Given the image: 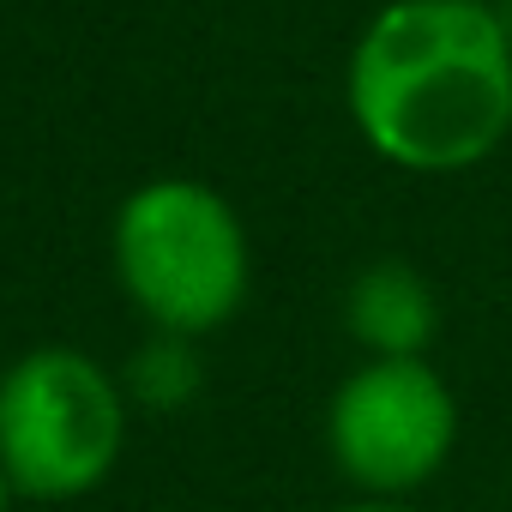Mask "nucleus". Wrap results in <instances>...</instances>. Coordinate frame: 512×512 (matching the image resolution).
Wrapping results in <instances>:
<instances>
[{"mask_svg": "<svg viewBox=\"0 0 512 512\" xmlns=\"http://www.w3.org/2000/svg\"><path fill=\"white\" fill-rule=\"evenodd\" d=\"M19 500V488H13V476H7V464H0V512H7Z\"/></svg>", "mask_w": 512, "mask_h": 512, "instance_id": "obj_9", "label": "nucleus"}, {"mask_svg": "<svg viewBox=\"0 0 512 512\" xmlns=\"http://www.w3.org/2000/svg\"><path fill=\"white\" fill-rule=\"evenodd\" d=\"M115 278L157 332L205 338L247 302V229L217 187L157 175L115 211Z\"/></svg>", "mask_w": 512, "mask_h": 512, "instance_id": "obj_2", "label": "nucleus"}, {"mask_svg": "<svg viewBox=\"0 0 512 512\" xmlns=\"http://www.w3.org/2000/svg\"><path fill=\"white\" fill-rule=\"evenodd\" d=\"M362 145L404 175H464L512 139V43L488 0H386L344 67Z\"/></svg>", "mask_w": 512, "mask_h": 512, "instance_id": "obj_1", "label": "nucleus"}, {"mask_svg": "<svg viewBox=\"0 0 512 512\" xmlns=\"http://www.w3.org/2000/svg\"><path fill=\"white\" fill-rule=\"evenodd\" d=\"M458 446V398L428 356H368L326 404V452L368 500L428 488Z\"/></svg>", "mask_w": 512, "mask_h": 512, "instance_id": "obj_4", "label": "nucleus"}, {"mask_svg": "<svg viewBox=\"0 0 512 512\" xmlns=\"http://www.w3.org/2000/svg\"><path fill=\"white\" fill-rule=\"evenodd\" d=\"M193 338H175V332H163L145 356H139V368H133V392L145 398V404H181L193 386H199V368H193V350H187Z\"/></svg>", "mask_w": 512, "mask_h": 512, "instance_id": "obj_6", "label": "nucleus"}, {"mask_svg": "<svg viewBox=\"0 0 512 512\" xmlns=\"http://www.w3.org/2000/svg\"><path fill=\"white\" fill-rule=\"evenodd\" d=\"M494 7V19H500V31H506V43H512V0H488Z\"/></svg>", "mask_w": 512, "mask_h": 512, "instance_id": "obj_8", "label": "nucleus"}, {"mask_svg": "<svg viewBox=\"0 0 512 512\" xmlns=\"http://www.w3.org/2000/svg\"><path fill=\"white\" fill-rule=\"evenodd\" d=\"M344 332L362 356H428L440 338V296L404 260H374L344 290Z\"/></svg>", "mask_w": 512, "mask_h": 512, "instance_id": "obj_5", "label": "nucleus"}, {"mask_svg": "<svg viewBox=\"0 0 512 512\" xmlns=\"http://www.w3.org/2000/svg\"><path fill=\"white\" fill-rule=\"evenodd\" d=\"M127 398L85 350L43 344L0 374V464L25 500H79L121 464Z\"/></svg>", "mask_w": 512, "mask_h": 512, "instance_id": "obj_3", "label": "nucleus"}, {"mask_svg": "<svg viewBox=\"0 0 512 512\" xmlns=\"http://www.w3.org/2000/svg\"><path fill=\"white\" fill-rule=\"evenodd\" d=\"M332 512H416L410 500H350V506H332Z\"/></svg>", "mask_w": 512, "mask_h": 512, "instance_id": "obj_7", "label": "nucleus"}]
</instances>
